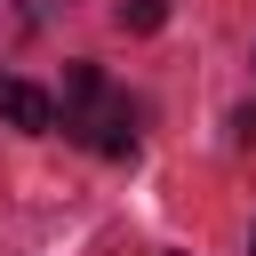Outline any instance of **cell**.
I'll return each mask as SVG.
<instances>
[{"mask_svg": "<svg viewBox=\"0 0 256 256\" xmlns=\"http://www.w3.org/2000/svg\"><path fill=\"white\" fill-rule=\"evenodd\" d=\"M64 136L72 144H88V152H104V160H128L136 152V104L96 72V64H64Z\"/></svg>", "mask_w": 256, "mask_h": 256, "instance_id": "cell-1", "label": "cell"}, {"mask_svg": "<svg viewBox=\"0 0 256 256\" xmlns=\"http://www.w3.org/2000/svg\"><path fill=\"white\" fill-rule=\"evenodd\" d=\"M0 128L48 136V128H56V96H48V88H32V80H16V72H0Z\"/></svg>", "mask_w": 256, "mask_h": 256, "instance_id": "cell-2", "label": "cell"}, {"mask_svg": "<svg viewBox=\"0 0 256 256\" xmlns=\"http://www.w3.org/2000/svg\"><path fill=\"white\" fill-rule=\"evenodd\" d=\"M112 16H120V32H160L168 24V0H120Z\"/></svg>", "mask_w": 256, "mask_h": 256, "instance_id": "cell-3", "label": "cell"}, {"mask_svg": "<svg viewBox=\"0 0 256 256\" xmlns=\"http://www.w3.org/2000/svg\"><path fill=\"white\" fill-rule=\"evenodd\" d=\"M16 40H24V16H16V8L0 0V48H16Z\"/></svg>", "mask_w": 256, "mask_h": 256, "instance_id": "cell-4", "label": "cell"}, {"mask_svg": "<svg viewBox=\"0 0 256 256\" xmlns=\"http://www.w3.org/2000/svg\"><path fill=\"white\" fill-rule=\"evenodd\" d=\"M248 256H256V232H248Z\"/></svg>", "mask_w": 256, "mask_h": 256, "instance_id": "cell-5", "label": "cell"}]
</instances>
